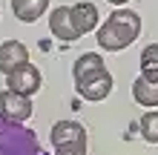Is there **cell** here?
I'll return each instance as SVG.
<instances>
[{"label": "cell", "mask_w": 158, "mask_h": 155, "mask_svg": "<svg viewBox=\"0 0 158 155\" xmlns=\"http://www.w3.org/2000/svg\"><path fill=\"white\" fill-rule=\"evenodd\" d=\"M72 78H75V89L83 101H104L112 92V75L106 72L104 60H101L98 52H83L75 60V69H72Z\"/></svg>", "instance_id": "1"}, {"label": "cell", "mask_w": 158, "mask_h": 155, "mask_svg": "<svg viewBox=\"0 0 158 155\" xmlns=\"http://www.w3.org/2000/svg\"><path fill=\"white\" fill-rule=\"evenodd\" d=\"M141 35V17L132 9H115L112 14L101 23L98 29V46L109 49V52H121L127 46H132Z\"/></svg>", "instance_id": "2"}, {"label": "cell", "mask_w": 158, "mask_h": 155, "mask_svg": "<svg viewBox=\"0 0 158 155\" xmlns=\"http://www.w3.org/2000/svg\"><path fill=\"white\" fill-rule=\"evenodd\" d=\"M0 155H46L35 129L0 115Z\"/></svg>", "instance_id": "3"}, {"label": "cell", "mask_w": 158, "mask_h": 155, "mask_svg": "<svg viewBox=\"0 0 158 155\" xmlns=\"http://www.w3.org/2000/svg\"><path fill=\"white\" fill-rule=\"evenodd\" d=\"M52 149L55 155H86V129L83 124L72 121H58L52 126Z\"/></svg>", "instance_id": "4"}, {"label": "cell", "mask_w": 158, "mask_h": 155, "mask_svg": "<svg viewBox=\"0 0 158 155\" xmlns=\"http://www.w3.org/2000/svg\"><path fill=\"white\" fill-rule=\"evenodd\" d=\"M6 89H12V92H17V95H26V98H32L35 92L40 89V84H43V78H40V69L35 66V63H20L17 69H12L6 75Z\"/></svg>", "instance_id": "5"}, {"label": "cell", "mask_w": 158, "mask_h": 155, "mask_svg": "<svg viewBox=\"0 0 158 155\" xmlns=\"http://www.w3.org/2000/svg\"><path fill=\"white\" fill-rule=\"evenodd\" d=\"M0 115L23 124L26 118H32V98L17 95L12 89H3V92H0Z\"/></svg>", "instance_id": "6"}, {"label": "cell", "mask_w": 158, "mask_h": 155, "mask_svg": "<svg viewBox=\"0 0 158 155\" xmlns=\"http://www.w3.org/2000/svg\"><path fill=\"white\" fill-rule=\"evenodd\" d=\"M49 32L58 40H63V43H72V40L81 38L78 29H75V23H72V6L52 9V14H49Z\"/></svg>", "instance_id": "7"}, {"label": "cell", "mask_w": 158, "mask_h": 155, "mask_svg": "<svg viewBox=\"0 0 158 155\" xmlns=\"http://www.w3.org/2000/svg\"><path fill=\"white\" fill-rule=\"evenodd\" d=\"M20 63H29V49L20 40H3L0 43V72L9 75L12 69H17Z\"/></svg>", "instance_id": "8"}, {"label": "cell", "mask_w": 158, "mask_h": 155, "mask_svg": "<svg viewBox=\"0 0 158 155\" xmlns=\"http://www.w3.org/2000/svg\"><path fill=\"white\" fill-rule=\"evenodd\" d=\"M98 20H101V14H98L95 3H75V6H72V23H75V29H78L81 38L89 35V32H95Z\"/></svg>", "instance_id": "9"}, {"label": "cell", "mask_w": 158, "mask_h": 155, "mask_svg": "<svg viewBox=\"0 0 158 155\" xmlns=\"http://www.w3.org/2000/svg\"><path fill=\"white\" fill-rule=\"evenodd\" d=\"M49 9V0H12V14L20 23H35L40 20Z\"/></svg>", "instance_id": "10"}, {"label": "cell", "mask_w": 158, "mask_h": 155, "mask_svg": "<svg viewBox=\"0 0 158 155\" xmlns=\"http://www.w3.org/2000/svg\"><path fill=\"white\" fill-rule=\"evenodd\" d=\"M132 98L141 106L147 109H155L158 106V80H150V78H135V84H132Z\"/></svg>", "instance_id": "11"}, {"label": "cell", "mask_w": 158, "mask_h": 155, "mask_svg": "<svg viewBox=\"0 0 158 155\" xmlns=\"http://www.w3.org/2000/svg\"><path fill=\"white\" fill-rule=\"evenodd\" d=\"M141 75L150 78V80H158V43L144 46V52H141Z\"/></svg>", "instance_id": "12"}, {"label": "cell", "mask_w": 158, "mask_h": 155, "mask_svg": "<svg viewBox=\"0 0 158 155\" xmlns=\"http://www.w3.org/2000/svg\"><path fill=\"white\" fill-rule=\"evenodd\" d=\"M138 129H141V138L147 144H158V109H150V112L141 118Z\"/></svg>", "instance_id": "13"}, {"label": "cell", "mask_w": 158, "mask_h": 155, "mask_svg": "<svg viewBox=\"0 0 158 155\" xmlns=\"http://www.w3.org/2000/svg\"><path fill=\"white\" fill-rule=\"evenodd\" d=\"M106 3H112V6H124V3H129V0H106Z\"/></svg>", "instance_id": "14"}]
</instances>
